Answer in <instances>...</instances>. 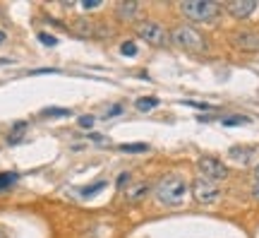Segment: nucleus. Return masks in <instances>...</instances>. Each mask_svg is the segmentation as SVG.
<instances>
[{
	"label": "nucleus",
	"instance_id": "0eeeda50",
	"mask_svg": "<svg viewBox=\"0 0 259 238\" xmlns=\"http://www.w3.org/2000/svg\"><path fill=\"white\" fill-rule=\"evenodd\" d=\"M219 188H216V183H211V181H206V178H197L192 183V197L199 205H213V202L219 200Z\"/></svg>",
	"mask_w": 259,
	"mask_h": 238
},
{
	"label": "nucleus",
	"instance_id": "412c9836",
	"mask_svg": "<svg viewBox=\"0 0 259 238\" xmlns=\"http://www.w3.org/2000/svg\"><path fill=\"white\" fill-rule=\"evenodd\" d=\"M44 116H70V111H65V109H53V111H44Z\"/></svg>",
	"mask_w": 259,
	"mask_h": 238
},
{
	"label": "nucleus",
	"instance_id": "b1692460",
	"mask_svg": "<svg viewBox=\"0 0 259 238\" xmlns=\"http://www.w3.org/2000/svg\"><path fill=\"white\" fill-rule=\"evenodd\" d=\"M127 181H130V174H122L120 178H118V185H120V188H122V185L127 183Z\"/></svg>",
	"mask_w": 259,
	"mask_h": 238
},
{
	"label": "nucleus",
	"instance_id": "9d476101",
	"mask_svg": "<svg viewBox=\"0 0 259 238\" xmlns=\"http://www.w3.org/2000/svg\"><path fill=\"white\" fill-rule=\"evenodd\" d=\"M137 15H139L137 0H120V3L115 5V17L120 19V22H130V19H135Z\"/></svg>",
	"mask_w": 259,
	"mask_h": 238
},
{
	"label": "nucleus",
	"instance_id": "f257e3e1",
	"mask_svg": "<svg viewBox=\"0 0 259 238\" xmlns=\"http://www.w3.org/2000/svg\"><path fill=\"white\" fill-rule=\"evenodd\" d=\"M180 12L185 15L190 22H197V24H211L221 17L223 8L213 0H185L180 3Z\"/></svg>",
	"mask_w": 259,
	"mask_h": 238
},
{
	"label": "nucleus",
	"instance_id": "9b49d317",
	"mask_svg": "<svg viewBox=\"0 0 259 238\" xmlns=\"http://www.w3.org/2000/svg\"><path fill=\"white\" fill-rule=\"evenodd\" d=\"M147 195H149V185L147 183H135V185H130L127 190H125V197H127L130 205H139Z\"/></svg>",
	"mask_w": 259,
	"mask_h": 238
},
{
	"label": "nucleus",
	"instance_id": "f03ea898",
	"mask_svg": "<svg viewBox=\"0 0 259 238\" xmlns=\"http://www.w3.org/2000/svg\"><path fill=\"white\" fill-rule=\"evenodd\" d=\"M154 192H156L158 202H163V205H168V207H178V205H183V200H185L187 183H185L183 176L168 174L156 183V190Z\"/></svg>",
	"mask_w": 259,
	"mask_h": 238
},
{
	"label": "nucleus",
	"instance_id": "ddd939ff",
	"mask_svg": "<svg viewBox=\"0 0 259 238\" xmlns=\"http://www.w3.org/2000/svg\"><path fill=\"white\" fill-rule=\"evenodd\" d=\"M135 106H137V111H151L158 106V99L156 96H149V99H137L135 101Z\"/></svg>",
	"mask_w": 259,
	"mask_h": 238
},
{
	"label": "nucleus",
	"instance_id": "7ed1b4c3",
	"mask_svg": "<svg viewBox=\"0 0 259 238\" xmlns=\"http://www.w3.org/2000/svg\"><path fill=\"white\" fill-rule=\"evenodd\" d=\"M170 41H173L176 46L190 51V53H204V51H206V41H204V37L197 31V29L187 27V24L173 29V31H170Z\"/></svg>",
	"mask_w": 259,
	"mask_h": 238
},
{
	"label": "nucleus",
	"instance_id": "a878e982",
	"mask_svg": "<svg viewBox=\"0 0 259 238\" xmlns=\"http://www.w3.org/2000/svg\"><path fill=\"white\" fill-rule=\"evenodd\" d=\"M252 174H254V183H259V164L254 166V171H252Z\"/></svg>",
	"mask_w": 259,
	"mask_h": 238
},
{
	"label": "nucleus",
	"instance_id": "a211bd4d",
	"mask_svg": "<svg viewBox=\"0 0 259 238\" xmlns=\"http://www.w3.org/2000/svg\"><path fill=\"white\" fill-rule=\"evenodd\" d=\"M120 53L122 55H135L137 53V46H135V41H125L120 46Z\"/></svg>",
	"mask_w": 259,
	"mask_h": 238
},
{
	"label": "nucleus",
	"instance_id": "f8f14e48",
	"mask_svg": "<svg viewBox=\"0 0 259 238\" xmlns=\"http://www.w3.org/2000/svg\"><path fill=\"white\" fill-rule=\"evenodd\" d=\"M252 147H233L231 149V159H235V161H240V164H247L252 159Z\"/></svg>",
	"mask_w": 259,
	"mask_h": 238
},
{
	"label": "nucleus",
	"instance_id": "20e7f679",
	"mask_svg": "<svg viewBox=\"0 0 259 238\" xmlns=\"http://www.w3.org/2000/svg\"><path fill=\"white\" fill-rule=\"evenodd\" d=\"M137 37L142 41H147L149 46H168V41H170V34L166 31L163 24H158L154 19H144V22H139L137 24Z\"/></svg>",
	"mask_w": 259,
	"mask_h": 238
},
{
	"label": "nucleus",
	"instance_id": "2eb2a0df",
	"mask_svg": "<svg viewBox=\"0 0 259 238\" xmlns=\"http://www.w3.org/2000/svg\"><path fill=\"white\" fill-rule=\"evenodd\" d=\"M245 123H250V118H245V116H233V118H223V125H245Z\"/></svg>",
	"mask_w": 259,
	"mask_h": 238
},
{
	"label": "nucleus",
	"instance_id": "aec40b11",
	"mask_svg": "<svg viewBox=\"0 0 259 238\" xmlns=\"http://www.w3.org/2000/svg\"><path fill=\"white\" fill-rule=\"evenodd\" d=\"M77 123H79V128H94V116H82Z\"/></svg>",
	"mask_w": 259,
	"mask_h": 238
},
{
	"label": "nucleus",
	"instance_id": "6e6552de",
	"mask_svg": "<svg viewBox=\"0 0 259 238\" xmlns=\"http://www.w3.org/2000/svg\"><path fill=\"white\" fill-rule=\"evenodd\" d=\"M70 29L82 39H94V37H103V34H106V29L103 27H99V24H94L92 19H84V17L74 19L72 24H70Z\"/></svg>",
	"mask_w": 259,
	"mask_h": 238
},
{
	"label": "nucleus",
	"instance_id": "39448f33",
	"mask_svg": "<svg viewBox=\"0 0 259 238\" xmlns=\"http://www.w3.org/2000/svg\"><path fill=\"white\" fill-rule=\"evenodd\" d=\"M197 168H199L202 178L211 181V183H219V181L228 178V166L223 164L221 159H216V156H202L197 161Z\"/></svg>",
	"mask_w": 259,
	"mask_h": 238
},
{
	"label": "nucleus",
	"instance_id": "1a4fd4ad",
	"mask_svg": "<svg viewBox=\"0 0 259 238\" xmlns=\"http://www.w3.org/2000/svg\"><path fill=\"white\" fill-rule=\"evenodd\" d=\"M257 8V0H233V3L226 5V12L235 19H247Z\"/></svg>",
	"mask_w": 259,
	"mask_h": 238
},
{
	"label": "nucleus",
	"instance_id": "dca6fc26",
	"mask_svg": "<svg viewBox=\"0 0 259 238\" xmlns=\"http://www.w3.org/2000/svg\"><path fill=\"white\" fill-rule=\"evenodd\" d=\"M17 181V176L15 174H0V190H5L10 183H15Z\"/></svg>",
	"mask_w": 259,
	"mask_h": 238
},
{
	"label": "nucleus",
	"instance_id": "bb28decb",
	"mask_svg": "<svg viewBox=\"0 0 259 238\" xmlns=\"http://www.w3.org/2000/svg\"><path fill=\"white\" fill-rule=\"evenodd\" d=\"M5 39H8V34H5V31H0V46L5 44Z\"/></svg>",
	"mask_w": 259,
	"mask_h": 238
},
{
	"label": "nucleus",
	"instance_id": "4468645a",
	"mask_svg": "<svg viewBox=\"0 0 259 238\" xmlns=\"http://www.w3.org/2000/svg\"><path fill=\"white\" fill-rule=\"evenodd\" d=\"M122 152H147L149 145H144V142H137V145H120Z\"/></svg>",
	"mask_w": 259,
	"mask_h": 238
},
{
	"label": "nucleus",
	"instance_id": "423d86ee",
	"mask_svg": "<svg viewBox=\"0 0 259 238\" xmlns=\"http://www.w3.org/2000/svg\"><path fill=\"white\" fill-rule=\"evenodd\" d=\"M231 44L245 53H259V31L257 29H238L231 34Z\"/></svg>",
	"mask_w": 259,
	"mask_h": 238
},
{
	"label": "nucleus",
	"instance_id": "6ab92c4d",
	"mask_svg": "<svg viewBox=\"0 0 259 238\" xmlns=\"http://www.w3.org/2000/svg\"><path fill=\"white\" fill-rule=\"evenodd\" d=\"M103 188H106V181H99V183H96V185H92V188H84V190H82V195H84V197H87V195H94V192H96V190H103Z\"/></svg>",
	"mask_w": 259,
	"mask_h": 238
},
{
	"label": "nucleus",
	"instance_id": "f3484780",
	"mask_svg": "<svg viewBox=\"0 0 259 238\" xmlns=\"http://www.w3.org/2000/svg\"><path fill=\"white\" fill-rule=\"evenodd\" d=\"M38 41H41L44 46H56L58 44V39L51 37V34H46V31H41V34H38Z\"/></svg>",
	"mask_w": 259,
	"mask_h": 238
},
{
	"label": "nucleus",
	"instance_id": "5701e85b",
	"mask_svg": "<svg viewBox=\"0 0 259 238\" xmlns=\"http://www.w3.org/2000/svg\"><path fill=\"white\" fill-rule=\"evenodd\" d=\"M101 3L99 0H84V8H99Z\"/></svg>",
	"mask_w": 259,
	"mask_h": 238
},
{
	"label": "nucleus",
	"instance_id": "393cba45",
	"mask_svg": "<svg viewBox=\"0 0 259 238\" xmlns=\"http://www.w3.org/2000/svg\"><path fill=\"white\" fill-rule=\"evenodd\" d=\"M252 197H254V200H259V183H254V188H252Z\"/></svg>",
	"mask_w": 259,
	"mask_h": 238
},
{
	"label": "nucleus",
	"instance_id": "4be33fe9",
	"mask_svg": "<svg viewBox=\"0 0 259 238\" xmlns=\"http://www.w3.org/2000/svg\"><path fill=\"white\" fill-rule=\"evenodd\" d=\"M185 106H194V109H211L209 104H199V101H185Z\"/></svg>",
	"mask_w": 259,
	"mask_h": 238
},
{
	"label": "nucleus",
	"instance_id": "cd10ccee",
	"mask_svg": "<svg viewBox=\"0 0 259 238\" xmlns=\"http://www.w3.org/2000/svg\"><path fill=\"white\" fill-rule=\"evenodd\" d=\"M0 238H8V233H5V231L0 229Z\"/></svg>",
	"mask_w": 259,
	"mask_h": 238
}]
</instances>
